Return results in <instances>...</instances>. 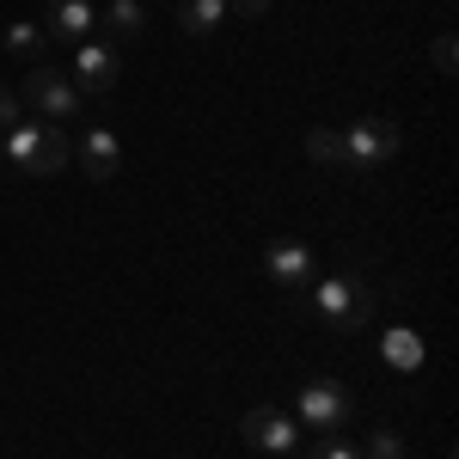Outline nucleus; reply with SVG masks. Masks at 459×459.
I'll use <instances>...</instances> for the list:
<instances>
[{
  "label": "nucleus",
  "mask_w": 459,
  "mask_h": 459,
  "mask_svg": "<svg viewBox=\"0 0 459 459\" xmlns=\"http://www.w3.org/2000/svg\"><path fill=\"white\" fill-rule=\"evenodd\" d=\"M68 153L74 147L56 123H25V117H19V123L6 129V160H13L19 172H31V178H56L68 166Z\"/></svg>",
  "instance_id": "nucleus-1"
},
{
  "label": "nucleus",
  "mask_w": 459,
  "mask_h": 459,
  "mask_svg": "<svg viewBox=\"0 0 459 459\" xmlns=\"http://www.w3.org/2000/svg\"><path fill=\"white\" fill-rule=\"evenodd\" d=\"M398 123L392 117H361L355 129H343V166H350L355 178L368 172V166H380V160H392L398 153Z\"/></svg>",
  "instance_id": "nucleus-2"
},
{
  "label": "nucleus",
  "mask_w": 459,
  "mask_h": 459,
  "mask_svg": "<svg viewBox=\"0 0 459 459\" xmlns=\"http://www.w3.org/2000/svg\"><path fill=\"white\" fill-rule=\"evenodd\" d=\"M350 392L337 386V380H313V386H300V423L307 429H325V435H337V429L350 423Z\"/></svg>",
  "instance_id": "nucleus-3"
},
{
  "label": "nucleus",
  "mask_w": 459,
  "mask_h": 459,
  "mask_svg": "<svg viewBox=\"0 0 459 459\" xmlns=\"http://www.w3.org/2000/svg\"><path fill=\"white\" fill-rule=\"evenodd\" d=\"M25 92H31V105L43 110L49 123H68L74 110H80V86H74V80H68L62 68H43V62L31 68V80H25Z\"/></svg>",
  "instance_id": "nucleus-4"
},
{
  "label": "nucleus",
  "mask_w": 459,
  "mask_h": 459,
  "mask_svg": "<svg viewBox=\"0 0 459 459\" xmlns=\"http://www.w3.org/2000/svg\"><path fill=\"white\" fill-rule=\"evenodd\" d=\"M313 307L331 325H343V331H355V325H368V307H361V288L350 282V276H325V282H313Z\"/></svg>",
  "instance_id": "nucleus-5"
},
{
  "label": "nucleus",
  "mask_w": 459,
  "mask_h": 459,
  "mask_svg": "<svg viewBox=\"0 0 459 459\" xmlns=\"http://www.w3.org/2000/svg\"><path fill=\"white\" fill-rule=\"evenodd\" d=\"M117 74H123L117 43H80V56H74V86H80V92H110Z\"/></svg>",
  "instance_id": "nucleus-6"
},
{
  "label": "nucleus",
  "mask_w": 459,
  "mask_h": 459,
  "mask_svg": "<svg viewBox=\"0 0 459 459\" xmlns=\"http://www.w3.org/2000/svg\"><path fill=\"white\" fill-rule=\"evenodd\" d=\"M264 270H270V282L276 288H313L318 270H313V251L300 246V239H282V246L264 251Z\"/></svg>",
  "instance_id": "nucleus-7"
},
{
  "label": "nucleus",
  "mask_w": 459,
  "mask_h": 459,
  "mask_svg": "<svg viewBox=\"0 0 459 459\" xmlns=\"http://www.w3.org/2000/svg\"><path fill=\"white\" fill-rule=\"evenodd\" d=\"M239 435H246L251 447H264V454H288V447H294V423H288L276 404H251Z\"/></svg>",
  "instance_id": "nucleus-8"
},
{
  "label": "nucleus",
  "mask_w": 459,
  "mask_h": 459,
  "mask_svg": "<svg viewBox=\"0 0 459 459\" xmlns=\"http://www.w3.org/2000/svg\"><path fill=\"white\" fill-rule=\"evenodd\" d=\"M99 31V13H92V0H49V37H92Z\"/></svg>",
  "instance_id": "nucleus-9"
},
{
  "label": "nucleus",
  "mask_w": 459,
  "mask_h": 459,
  "mask_svg": "<svg viewBox=\"0 0 459 459\" xmlns=\"http://www.w3.org/2000/svg\"><path fill=\"white\" fill-rule=\"evenodd\" d=\"M142 31H147L142 0H110V6H105V19H99V37H105V43H135Z\"/></svg>",
  "instance_id": "nucleus-10"
},
{
  "label": "nucleus",
  "mask_w": 459,
  "mask_h": 459,
  "mask_svg": "<svg viewBox=\"0 0 459 459\" xmlns=\"http://www.w3.org/2000/svg\"><path fill=\"white\" fill-rule=\"evenodd\" d=\"M80 160H86V178L92 184H110L117 178V135L110 129H86L80 135Z\"/></svg>",
  "instance_id": "nucleus-11"
},
{
  "label": "nucleus",
  "mask_w": 459,
  "mask_h": 459,
  "mask_svg": "<svg viewBox=\"0 0 459 459\" xmlns=\"http://www.w3.org/2000/svg\"><path fill=\"white\" fill-rule=\"evenodd\" d=\"M221 19H227V0H184V13H178L184 37H209Z\"/></svg>",
  "instance_id": "nucleus-12"
},
{
  "label": "nucleus",
  "mask_w": 459,
  "mask_h": 459,
  "mask_svg": "<svg viewBox=\"0 0 459 459\" xmlns=\"http://www.w3.org/2000/svg\"><path fill=\"white\" fill-rule=\"evenodd\" d=\"M386 361L404 368V374L423 368V337H417V331H386Z\"/></svg>",
  "instance_id": "nucleus-13"
},
{
  "label": "nucleus",
  "mask_w": 459,
  "mask_h": 459,
  "mask_svg": "<svg viewBox=\"0 0 459 459\" xmlns=\"http://www.w3.org/2000/svg\"><path fill=\"white\" fill-rule=\"evenodd\" d=\"M307 160H318V166H343V129H313V135H307Z\"/></svg>",
  "instance_id": "nucleus-14"
},
{
  "label": "nucleus",
  "mask_w": 459,
  "mask_h": 459,
  "mask_svg": "<svg viewBox=\"0 0 459 459\" xmlns=\"http://www.w3.org/2000/svg\"><path fill=\"white\" fill-rule=\"evenodd\" d=\"M43 43H49V37L37 31L31 19H25V25H13V31H6V49H13V56H25V62H37V56H43Z\"/></svg>",
  "instance_id": "nucleus-15"
},
{
  "label": "nucleus",
  "mask_w": 459,
  "mask_h": 459,
  "mask_svg": "<svg viewBox=\"0 0 459 459\" xmlns=\"http://www.w3.org/2000/svg\"><path fill=\"white\" fill-rule=\"evenodd\" d=\"M361 459H404V441H398L392 429H374L368 447H361Z\"/></svg>",
  "instance_id": "nucleus-16"
},
{
  "label": "nucleus",
  "mask_w": 459,
  "mask_h": 459,
  "mask_svg": "<svg viewBox=\"0 0 459 459\" xmlns=\"http://www.w3.org/2000/svg\"><path fill=\"white\" fill-rule=\"evenodd\" d=\"M13 123H19V92H13V86H0V135H6Z\"/></svg>",
  "instance_id": "nucleus-17"
},
{
  "label": "nucleus",
  "mask_w": 459,
  "mask_h": 459,
  "mask_svg": "<svg viewBox=\"0 0 459 459\" xmlns=\"http://www.w3.org/2000/svg\"><path fill=\"white\" fill-rule=\"evenodd\" d=\"M454 62H459L454 37H435V68H441V74H454Z\"/></svg>",
  "instance_id": "nucleus-18"
},
{
  "label": "nucleus",
  "mask_w": 459,
  "mask_h": 459,
  "mask_svg": "<svg viewBox=\"0 0 459 459\" xmlns=\"http://www.w3.org/2000/svg\"><path fill=\"white\" fill-rule=\"evenodd\" d=\"M300 459H361V454L343 447V441H325V447H313V454H300Z\"/></svg>",
  "instance_id": "nucleus-19"
},
{
  "label": "nucleus",
  "mask_w": 459,
  "mask_h": 459,
  "mask_svg": "<svg viewBox=\"0 0 459 459\" xmlns=\"http://www.w3.org/2000/svg\"><path fill=\"white\" fill-rule=\"evenodd\" d=\"M227 13H239V19H264L270 0H227Z\"/></svg>",
  "instance_id": "nucleus-20"
},
{
  "label": "nucleus",
  "mask_w": 459,
  "mask_h": 459,
  "mask_svg": "<svg viewBox=\"0 0 459 459\" xmlns=\"http://www.w3.org/2000/svg\"><path fill=\"white\" fill-rule=\"evenodd\" d=\"M0 160H6V135H0Z\"/></svg>",
  "instance_id": "nucleus-21"
}]
</instances>
